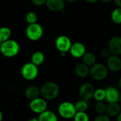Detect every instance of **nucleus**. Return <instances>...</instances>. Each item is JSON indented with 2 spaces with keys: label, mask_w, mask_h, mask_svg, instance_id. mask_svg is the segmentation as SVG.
<instances>
[{
  "label": "nucleus",
  "mask_w": 121,
  "mask_h": 121,
  "mask_svg": "<svg viewBox=\"0 0 121 121\" xmlns=\"http://www.w3.org/2000/svg\"><path fill=\"white\" fill-rule=\"evenodd\" d=\"M40 96L46 101H52L60 94L59 86L53 81H48L42 85L40 88Z\"/></svg>",
  "instance_id": "obj_1"
},
{
  "label": "nucleus",
  "mask_w": 121,
  "mask_h": 121,
  "mask_svg": "<svg viewBox=\"0 0 121 121\" xmlns=\"http://www.w3.org/2000/svg\"><path fill=\"white\" fill-rule=\"evenodd\" d=\"M20 51V46L18 43L13 39H9L1 43L0 45L1 53L7 58H12L16 56Z\"/></svg>",
  "instance_id": "obj_2"
},
{
  "label": "nucleus",
  "mask_w": 121,
  "mask_h": 121,
  "mask_svg": "<svg viewBox=\"0 0 121 121\" xmlns=\"http://www.w3.org/2000/svg\"><path fill=\"white\" fill-rule=\"evenodd\" d=\"M108 68L101 63H96L90 67L89 75L96 81H103L108 76Z\"/></svg>",
  "instance_id": "obj_3"
},
{
  "label": "nucleus",
  "mask_w": 121,
  "mask_h": 121,
  "mask_svg": "<svg viewBox=\"0 0 121 121\" xmlns=\"http://www.w3.org/2000/svg\"><path fill=\"white\" fill-rule=\"evenodd\" d=\"M57 111L60 117L67 120L73 118L77 113L74 104L69 101H64L61 103L58 106Z\"/></svg>",
  "instance_id": "obj_4"
},
{
  "label": "nucleus",
  "mask_w": 121,
  "mask_h": 121,
  "mask_svg": "<svg viewBox=\"0 0 121 121\" xmlns=\"http://www.w3.org/2000/svg\"><path fill=\"white\" fill-rule=\"evenodd\" d=\"M43 34L44 30L43 26L38 23L28 24L26 29V36L32 41H37L40 40L43 37Z\"/></svg>",
  "instance_id": "obj_5"
},
{
  "label": "nucleus",
  "mask_w": 121,
  "mask_h": 121,
  "mask_svg": "<svg viewBox=\"0 0 121 121\" xmlns=\"http://www.w3.org/2000/svg\"><path fill=\"white\" fill-rule=\"evenodd\" d=\"M21 74L24 79L27 81H33L39 74L38 66L35 65L31 61L26 63L21 67Z\"/></svg>",
  "instance_id": "obj_6"
},
{
  "label": "nucleus",
  "mask_w": 121,
  "mask_h": 121,
  "mask_svg": "<svg viewBox=\"0 0 121 121\" xmlns=\"http://www.w3.org/2000/svg\"><path fill=\"white\" fill-rule=\"evenodd\" d=\"M29 107L32 112L39 115L48 109V103L45 99L38 97L30 101Z\"/></svg>",
  "instance_id": "obj_7"
},
{
  "label": "nucleus",
  "mask_w": 121,
  "mask_h": 121,
  "mask_svg": "<svg viewBox=\"0 0 121 121\" xmlns=\"http://www.w3.org/2000/svg\"><path fill=\"white\" fill-rule=\"evenodd\" d=\"M72 44L71 39L65 35L59 36L55 40V46L60 53H67L69 51Z\"/></svg>",
  "instance_id": "obj_8"
},
{
  "label": "nucleus",
  "mask_w": 121,
  "mask_h": 121,
  "mask_svg": "<svg viewBox=\"0 0 121 121\" xmlns=\"http://www.w3.org/2000/svg\"><path fill=\"white\" fill-rule=\"evenodd\" d=\"M95 91V88L93 84L90 83H84L79 89V96L81 99L89 101L93 97Z\"/></svg>",
  "instance_id": "obj_9"
},
{
  "label": "nucleus",
  "mask_w": 121,
  "mask_h": 121,
  "mask_svg": "<svg viewBox=\"0 0 121 121\" xmlns=\"http://www.w3.org/2000/svg\"><path fill=\"white\" fill-rule=\"evenodd\" d=\"M108 48L111 54L120 56L121 55V37L116 36L112 37L108 44Z\"/></svg>",
  "instance_id": "obj_10"
},
{
  "label": "nucleus",
  "mask_w": 121,
  "mask_h": 121,
  "mask_svg": "<svg viewBox=\"0 0 121 121\" xmlns=\"http://www.w3.org/2000/svg\"><path fill=\"white\" fill-rule=\"evenodd\" d=\"M106 89V101L109 103L118 102L120 100L121 93L118 89L113 86H108Z\"/></svg>",
  "instance_id": "obj_11"
},
{
  "label": "nucleus",
  "mask_w": 121,
  "mask_h": 121,
  "mask_svg": "<svg viewBox=\"0 0 121 121\" xmlns=\"http://www.w3.org/2000/svg\"><path fill=\"white\" fill-rule=\"evenodd\" d=\"M107 67L112 72H118L121 70V59L119 56L111 54L107 58Z\"/></svg>",
  "instance_id": "obj_12"
},
{
  "label": "nucleus",
  "mask_w": 121,
  "mask_h": 121,
  "mask_svg": "<svg viewBox=\"0 0 121 121\" xmlns=\"http://www.w3.org/2000/svg\"><path fill=\"white\" fill-rule=\"evenodd\" d=\"M47 8L53 12L63 11L65 3V0H47L45 2Z\"/></svg>",
  "instance_id": "obj_13"
},
{
  "label": "nucleus",
  "mask_w": 121,
  "mask_h": 121,
  "mask_svg": "<svg viewBox=\"0 0 121 121\" xmlns=\"http://www.w3.org/2000/svg\"><path fill=\"white\" fill-rule=\"evenodd\" d=\"M70 53L71 55L77 58H82L84 54L85 53L86 47L85 46L81 43V42H76L73 44H72V46L70 48Z\"/></svg>",
  "instance_id": "obj_14"
},
{
  "label": "nucleus",
  "mask_w": 121,
  "mask_h": 121,
  "mask_svg": "<svg viewBox=\"0 0 121 121\" xmlns=\"http://www.w3.org/2000/svg\"><path fill=\"white\" fill-rule=\"evenodd\" d=\"M89 71L90 68L87 65H86L84 63H79L77 65H76L74 68V72L75 74L82 78H86L89 75Z\"/></svg>",
  "instance_id": "obj_15"
},
{
  "label": "nucleus",
  "mask_w": 121,
  "mask_h": 121,
  "mask_svg": "<svg viewBox=\"0 0 121 121\" xmlns=\"http://www.w3.org/2000/svg\"><path fill=\"white\" fill-rule=\"evenodd\" d=\"M121 112V105L118 102L109 103L107 105L106 114L109 117H116Z\"/></svg>",
  "instance_id": "obj_16"
},
{
  "label": "nucleus",
  "mask_w": 121,
  "mask_h": 121,
  "mask_svg": "<svg viewBox=\"0 0 121 121\" xmlns=\"http://www.w3.org/2000/svg\"><path fill=\"white\" fill-rule=\"evenodd\" d=\"M24 95L28 100L32 101L35 98L40 97V88L35 86H30L25 90Z\"/></svg>",
  "instance_id": "obj_17"
},
{
  "label": "nucleus",
  "mask_w": 121,
  "mask_h": 121,
  "mask_svg": "<svg viewBox=\"0 0 121 121\" xmlns=\"http://www.w3.org/2000/svg\"><path fill=\"white\" fill-rule=\"evenodd\" d=\"M38 118L39 121H58L56 114L54 112L48 110H46L43 113L39 114Z\"/></svg>",
  "instance_id": "obj_18"
},
{
  "label": "nucleus",
  "mask_w": 121,
  "mask_h": 121,
  "mask_svg": "<svg viewBox=\"0 0 121 121\" xmlns=\"http://www.w3.org/2000/svg\"><path fill=\"white\" fill-rule=\"evenodd\" d=\"M30 61L33 63H34L36 66H40L45 61V55L42 51H37L34 52L30 58Z\"/></svg>",
  "instance_id": "obj_19"
},
{
  "label": "nucleus",
  "mask_w": 121,
  "mask_h": 121,
  "mask_svg": "<svg viewBox=\"0 0 121 121\" xmlns=\"http://www.w3.org/2000/svg\"><path fill=\"white\" fill-rule=\"evenodd\" d=\"M82 60H83V63H84L88 66L91 67L94 63H96V58L95 54L93 53L92 52L86 51L84 56H82Z\"/></svg>",
  "instance_id": "obj_20"
},
{
  "label": "nucleus",
  "mask_w": 121,
  "mask_h": 121,
  "mask_svg": "<svg viewBox=\"0 0 121 121\" xmlns=\"http://www.w3.org/2000/svg\"><path fill=\"white\" fill-rule=\"evenodd\" d=\"M11 36V30L7 26L0 27V42L2 43L5 41L10 39Z\"/></svg>",
  "instance_id": "obj_21"
},
{
  "label": "nucleus",
  "mask_w": 121,
  "mask_h": 121,
  "mask_svg": "<svg viewBox=\"0 0 121 121\" xmlns=\"http://www.w3.org/2000/svg\"><path fill=\"white\" fill-rule=\"evenodd\" d=\"M74 106L77 112H86L89 108V101L80 99L74 104Z\"/></svg>",
  "instance_id": "obj_22"
},
{
  "label": "nucleus",
  "mask_w": 121,
  "mask_h": 121,
  "mask_svg": "<svg viewBox=\"0 0 121 121\" xmlns=\"http://www.w3.org/2000/svg\"><path fill=\"white\" fill-rule=\"evenodd\" d=\"M95 101H104L106 99V89L104 88H97L95 89L94 97Z\"/></svg>",
  "instance_id": "obj_23"
},
{
  "label": "nucleus",
  "mask_w": 121,
  "mask_h": 121,
  "mask_svg": "<svg viewBox=\"0 0 121 121\" xmlns=\"http://www.w3.org/2000/svg\"><path fill=\"white\" fill-rule=\"evenodd\" d=\"M112 21L116 24H121V8L117 7L111 13V15Z\"/></svg>",
  "instance_id": "obj_24"
},
{
  "label": "nucleus",
  "mask_w": 121,
  "mask_h": 121,
  "mask_svg": "<svg viewBox=\"0 0 121 121\" xmlns=\"http://www.w3.org/2000/svg\"><path fill=\"white\" fill-rule=\"evenodd\" d=\"M107 105L104 101H97L95 105V111L99 114L106 113Z\"/></svg>",
  "instance_id": "obj_25"
},
{
  "label": "nucleus",
  "mask_w": 121,
  "mask_h": 121,
  "mask_svg": "<svg viewBox=\"0 0 121 121\" xmlns=\"http://www.w3.org/2000/svg\"><path fill=\"white\" fill-rule=\"evenodd\" d=\"M26 21L28 24L37 23L38 15L34 11H29L26 15Z\"/></svg>",
  "instance_id": "obj_26"
},
{
  "label": "nucleus",
  "mask_w": 121,
  "mask_h": 121,
  "mask_svg": "<svg viewBox=\"0 0 121 121\" xmlns=\"http://www.w3.org/2000/svg\"><path fill=\"white\" fill-rule=\"evenodd\" d=\"M73 119L74 121H89V117L86 112H77Z\"/></svg>",
  "instance_id": "obj_27"
},
{
  "label": "nucleus",
  "mask_w": 121,
  "mask_h": 121,
  "mask_svg": "<svg viewBox=\"0 0 121 121\" xmlns=\"http://www.w3.org/2000/svg\"><path fill=\"white\" fill-rule=\"evenodd\" d=\"M94 121H111V118L106 113H104V114H99L95 118Z\"/></svg>",
  "instance_id": "obj_28"
},
{
  "label": "nucleus",
  "mask_w": 121,
  "mask_h": 121,
  "mask_svg": "<svg viewBox=\"0 0 121 121\" xmlns=\"http://www.w3.org/2000/svg\"><path fill=\"white\" fill-rule=\"evenodd\" d=\"M101 56H102L103 58H108L111 55V53L110 50L108 49V48H104V49H103V50L101 51Z\"/></svg>",
  "instance_id": "obj_29"
},
{
  "label": "nucleus",
  "mask_w": 121,
  "mask_h": 121,
  "mask_svg": "<svg viewBox=\"0 0 121 121\" xmlns=\"http://www.w3.org/2000/svg\"><path fill=\"white\" fill-rule=\"evenodd\" d=\"M47 0H31L32 3L35 6H43L45 4Z\"/></svg>",
  "instance_id": "obj_30"
},
{
  "label": "nucleus",
  "mask_w": 121,
  "mask_h": 121,
  "mask_svg": "<svg viewBox=\"0 0 121 121\" xmlns=\"http://www.w3.org/2000/svg\"><path fill=\"white\" fill-rule=\"evenodd\" d=\"M114 1H115V4L117 5L118 7L121 8V0H114Z\"/></svg>",
  "instance_id": "obj_31"
},
{
  "label": "nucleus",
  "mask_w": 121,
  "mask_h": 121,
  "mask_svg": "<svg viewBox=\"0 0 121 121\" xmlns=\"http://www.w3.org/2000/svg\"><path fill=\"white\" fill-rule=\"evenodd\" d=\"M85 1H86L87 3H89V4H94L96 3L98 0H84Z\"/></svg>",
  "instance_id": "obj_32"
},
{
  "label": "nucleus",
  "mask_w": 121,
  "mask_h": 121,
  "mask_svg": "<svg viewBox=\"0 0 121 121\" xmlns=\"http://www.w3.org/2000/svg\"><path fill=\"white\" fill-rule=\"evenodd\" d=\"M116 121H121V112L116 116Z\"/></svg>",
  "instance_id": "obj_33"
},
{
  "label": "nucleus",
  "mask_w": 121,
  "mask_h": 121,
  "mask_svg": "<svg viewBox=\"0 0 121 121\" xmlns=\"http://www.w3.org/2000/svg\"><path fill=\"white\" fill-rule=\"evenodd\" d=\"M28 121H38V118H30Z\"/></svg>",
  "instance_id": "obj_34"
},
{
  "label": "nucleus",
  "mask_w": 121,
  "mask_h": 121,
  "mask_svg": "<svg viewBox=\"0 0 121 121\" xmlns=\"http://www.w3.org/2000/svg\"><path fill=\"white\" fill-rule=\"evenodd\" d=\"M102 2H104V3H110V2H111L113 0H101Z\"/></svg>",
  "instance_id": "obj_35"
},
{
  "label": "nucleus",
  "mask_w": 121,
  "mask_h": 121,
  "mask_svg": "<svg viewBox=\"0 0 121 121\" xmlns=\"http://www.w3.org/2000/svg\"><path fill=\"white\" fill-rule=\"evenodd\" d=\"M118 86H119V88L121 90V77L118 80Z\"/></svg>",
  "instance_id": "obj_36"
},
{
  "label": "nucleus",
  "mask_w": 121,
  "mask_h": 121,
  "mask_svg": "<svg viewBox=\"0 0 121 121\" xmlns=\"http://www.w3.org/2000/svg\"><path fill=\"white\" fill-rule=\"evenodd\" d=\"M2 119H3V114H2V112L0 110V121H2Z\"/></svg>",
  "instance_id": "obj_37"
},
{
  "label": "nucleus",
  "mask_w": 121,
  "mask_h": 121,
  "mask_svg": "<svg viewBox=\"0 0 121 121\" xmlns=\"http://www.w3.org/2000/svg\"><path fill=\"white\" fill-rule=\"evenodd\" d=\"M65 1H66L67 2H70V3H73V2H75L77 0H65Z\"/></svg>",
  "instance_id": "obj_38"
},
{
  "label": "nucleus",
  "mask_w": 121,
  "mask_h": 121,
  "mask_svg": "<svg viewBox=\"0 0 121 121\" xmlns=\"http://www.w3.org/2000/svg\"><path fill=\"white\" fill-rule=\"evenodd\" d=\"M119 101H120V103H121V96H120V100H119Z\"/></svg>",
  "instance_id": "obj_39"
}]
</instances>
